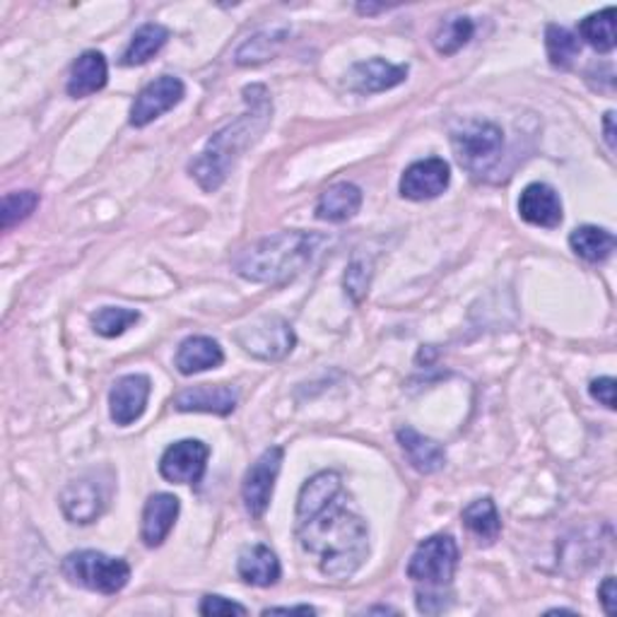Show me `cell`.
Returning a JSON list of instances; mask_svg holds the SVG:
<instances>
[{"label": "cell", "mask_w": 617, "mask_h": 617, "mask_svg": "<svg viewBox=\"0 0 617 617\" xmlns=\"http://www.w3.org/2000/svg\"><path fill=\"white\" fill-rule=\"evenodd\" d=\"M107 80H109V66H107L104 54L85 52L78 60L73 63L66 90L70 97L82 99V97H90L99 90H104Z\"/></svg>", "instance_id": "7402d4cb"}, {"label": "cell", "mask_w": 617, "mask_h": 617, "mask_svg": "<svg viewBox=\"0 0 617 617\" xmlns=\"http://www.w3.org/2000/svg\"><path fill=\"white\" fill-rule=\"evenodd\" d=\"M169 42V30L159 22H147L141 30L133 34L131 44L125 46V52L121 56V66H145L150 58H155L165 44Z\"/></svg>", "instance_id": "603a6c76"}, {"label": "cell", "mask_w": 617, "mask_h": 617, "mask_svg": "<svg viewBox=\"0 0 617 617\" xmlns=\"http://www.w3.org/2000/svg\"><path fill=\"white\" fill-rule=\"evenodd\" d=\"M283 459H285V449L271 447L261 453L256 463H251V469L244 475L242 499L246 511L254 516V519H261L271 505L275 481H278L283 469Z\"/></svg>", "instance_id": "9c48e42d"}, {"label": "cell", "mask_w": 617, "mask_h": 617, "mask_svg": "<svg viewBox=\"0 0 617 617\" xmlns=\"http://www.w3.org/2000/svg\"><path fill=\"white\" fill-rule=\"evenodd\" d=\"M463 524L485 546H493L502 533L499 511L489 497L471 502V505L463 509Z\"/></svg>", "instance_id": "d4e9b609"}, {"label": "cell", "mask_w": 617, "mask_h": 617, "mask_svg": "<svg viewBox=\"0 0 617 617\" xmlns=\"http://www.w3.org/2000/svg\"><path fill=\"white\" fill-rule=\"evenodd\" d=\"M179 511H181L179 497H174L169 493H157L147 497L143 509V524H141V538L145 540L147 548H159L165 543L176 519H179Z\"/></svg>", "instance_id": "e0dca14e"}, {"label": "cell", "mask_w": 617, "mask_h": 617, "mask_svg": "<svg viewBox=\"0 0 617 617\" xmlns=\"http://www.w3.org/2000/svg\"><path fill=\"white\" fill-rule=\"evenodd\" d=\"M370 278H372V273H370V266L364 261H352L350 263V268L345 273V293L352 297V301H362V297L370 293Z\"/></svg>", "instance_id": "1f68e13d"}, {"label": "cell", "mask_w": 617, "mask_h": 617, "mask_svg": "<svg viewBox=\"0 0 617 617\" xmlns=\"http://www.w3.org/2000/svg\"><path fill=\"white\" fill-rule=\"evenodd\" d=\"M451 147L459 165L481 179L497 167L505 150V131L493 121L465 119L451 129Z\"/></svg>", "instance_id": "277c9868"}, {"label": "cell", "mask_w": 617, "mask_h": 617, "mask_svg": "<svg viewBox=\"0 0 617 617\" xmlns=\"http://www.w3.org/2000/svg\"><path fill=\"white\" fill-rule=\"evenodd\" d=\"M473 32H475V24L471 18H465V15L449 18L437 27V32L432 36V44L437 48V54L453 56L473 40Z\"/></svg>", "instance_id": "f1b7e54d"}, {"label": "cell", "mask_w": 617, "mask_h": 617, "mask_svg": "<svg viewBox=\"0 0 617 617\" xmlns=\"http://www.w3.org/2000/svg\"><path fill=\"white\" fill-rule=\"evenodd\" d=\"M210 447L200 439H181L159 459V475L174 485H198L203 481Z\"/></svg>", "instance_id": "30bf717a"}, {"label": "cell", "mask_w": 617, "mask_h": 617, "mask_svg": "<svg viewBox=\"0 0 617 617\" xmlns=\"http://www.w3.org/2000/svg\"><path fill=\"white\" fill-rule=\"evenodd\" d=\"M519 216L524 222L533 227H543V230H555L562 222V200L555 188L536 181L528 184L521 198H519Z\"/></svg>", "instance_id": "9a60e30c"}, {"label": "cell", "mask_w": 617, "mask_h": 617, "mask_svg": "<svg viewBox=\"0 0 617 617\" xmlns=\"http://www.w3.org/2000/svg\"><path fill=\"white\" fill-rule=\"evenodd\" d=\"M40 206V194L34 191H12L3 198V208H0V224L3 230H10L20 222L27 220L32 212Z\"/></svg>", "instance_id": "4dcf8cb0"}, {"label": "cell", "mask_w": 617, "mask_h": 617, "mask_svg": "<svg viewBox=\"0 0 617 617\" xmlns=\"http://www.w3.org/2000/svg\"><path fill=\"white\" fill-rule=\"evenodd\" d=\"M224 362V352L216 338L191 335L176 350V370L184 376H194L208 370H218Z\"/></svg>", "instance_id": "d6986e66"}, {"label": "cell", "mask_w": 617, "mask_h": 617, "mask_svg": "<svg viewBox=\"0 0 617 617\" xmlns=\"http://www.w3.org/2000/svg\"><path fill=\"white\" fill-rule=\"evenodd\" d=\"M396 437H398L400 449L406 451L410 465L418 473L432 475L444 469L447 449L439 442H434V439L420 434L418 430H412V427H400Z\"/></svg>", "instance_id": "ac0fdd59"}, {"label": "cell", "mask_w": 617, "mask_h": 617, "mask_svg": "<svg viewBox=\"0 0 617 617\" xmlns=\"http://www.w3.org/2000/svg\"><path fill=\"white\" fill-rule=\"evenodd\" d=\"M379 10H386V5H357V12H362V15H372V12Z\"/></svg>", "instance_id": "f35d334b"}, {"label": "cell", "mask_w": 617, "mask_h": 617, "mask_svg": "<svg viewBox=\"0 0 617 617\" xmlns=\"http://www.w3.org/2000/svg\"><path fill=\"white\" fill-rule=\"evenodd\" d=\"M150 388H153V384H150V376H145V374L121 376V379L113 384L109 392L111 420L121 427H129L135 420H141L147 408Z\"/></svg>", "instance_id": "4fadbf2b"}, {"label": "cell", "mask_w": 617, "mask_h": 617, "mask_svg": "<svg viewBox=\"0 0 617 617\" xmlns=\"http://www.w3.org/2000/svg\"><path fill=\"white\" fill-rule=\"evenodd\" d=\"M239 403V392L224 384H200L186 388L174 398V410L179 412H212V415H232Z\"/></svg>", "instance_id": "2e32d148"}, {"label": "cell", "mask_w": 617, "mask_h": 617, "mask_svg": "<svg viewBox=\"0 0 617 617\" xmlns=\"http://www.w3.org/2000/svg\"><path fill=\"white\" fill-rule=\"evenodd\" d=\"M588 394H591V398L598 400L601 406L615 410V379L613 376H601V379L591 382Z\"/></svg>", "instance_id": "836d02e7"}, {"label": "cell", "mask_w": 617, "mask_h": 617, "mask_svg": "<svg viewBox=\"0 0 617 617\" xmlns=\"http://www.w3.org/2000/svg\"><path fill=\"white\" fill-rule=\"evenodd\" d=\"M321 244L323 236L317 232L285 230L263 236L244 251H239L232 261V268L239 278L249 283L285 285L295 280L309 266Z\"/></svg>", "instance_id": "3957f363"}, {"label": "cell", "mask_w": 617, "mask_h": 617, "mask_svg": "<svg viewBox=\"0 0 617 617\" xmlns=\"http://www.w3.org/2000/svg\"><path fill=\"white\" fill-rule=\"evenodd\" d=\"M317 615V608H311V606H289V608H266L263 610V615Z\"/></svg>", "instance_id": "8d00e7d4"}, {"label": "cell", "mask_w": 617, "mask_h": 617, "mask_svg": "<svg viewBox=\"0 0 617 617\" xmlns=\"http://www.w3.org/2000/svg\"><path fill=\"white\" fill-rule=\"evenodd\" d=\"M234 340L246 355L263 362H278L287 357L297 343L293 326L280 317L254 319L234 333Z\"/></svg>", "instance_id": "52a82bcc"}, {"label": "cell", "mask_w": 617, "mask_h": 617, "mask_svg": "<svg viewBox=\"0 0 617 617\" xmlns=\"http://www.w3.org/2000/svg\"><path fill=\"white\" fill-rule=\"evenodd\" d=\"M295 533L309 555L331 579L355 576L370 558V526L350 507L343 477L335 471H321L305 483L297 497Z\"/></svg>", "instance_id": "6da1fadb"}, {"label": "cell", "mask_w": 617, "mask_h": 617, "mask_svg": "<svg viewBox=\"0 0 617 617\" xmlns=\"http://www.w3.org/2000/svg\"><path fill=\"white\" fill-rule=\"evenodd\" d=\"M442 588H430V591H420L418 594V610L420 613H427V615H432V613H442L449 608V603L444 601V596L439 594Z\"/></svg>", "instance_id": "e575fe53"}, {"label": "cell", "mask_w": 617, "mask_h": 617, "mask_svg": "<svg viewBox=\"0 0 617 617\" xmlns=\"http://www.w3.org/2000/svg\"><path fill=\"white\" fill-rule=\"evenodd\" d=\"M408 66H394L384 58H370L355 63L345 75L348 90L357 95H374V92H386L392 87H398L400 82L408 80Z\"/></svg>", "instance_id": "5bb4252c"}, {"label": "cell", "mask_w": 617, "mask_h": 617, "mask_svg": "<svg viewBox=\"0 0 617 617\" xmlns=\"http://www.w3.org/2000/svg\"><path fill=\"white\" fill-rule=\"evenodd\" d=\"M244 97L249 111L212 135L203 153L188 165V172H191L198 186L208 194L218 191V188L227 181V176H230V172L234 169L236 159L242 157L249 145H254L258 141L273 119V107L266 87L251 85L244 90Z\"/></svg>", "instance_id": "7a4b0ae2"}, {"label": "cell", "mask_w": 617, "mask_h": 617, "mask_svg": "<svg viewBox=\"0 0 617 617\" xmlns=\"http://www.w3.org/2000/svg\"><path fill=\"white\" fill-rule=\"evenodd\" d=\"M287 30H263L239 46V52L234 54L236 66H258V63L271 60L278 48L287 40Z\"/></svg>", "instance_id": "484cf974"}, {"label": "cell", "mask_w": 617, "mask_h": 617, "mask_svg": "<svg viewBox=\"0 0 617 617\" xmlns=\"http://www.w3.org/2000/svg\"><path fill=\"white\" fill-rule=\"evenodd\" d=\"M546 48H548L550 66L566 70L574 63V58L582 54V42H579V36L572 30L560 27V24H548Z\"/></svg>", "instance_id": "83f0119b"}, {"label": "cell", "mask_w": 617, "mask_h": 617, "mask_svg": "<svg viewBox=\"0 0 617 617\" xmlns=\"http://www.w3.org/2000/svg\"><path fill=\"white\" fill-rule=\"evenodd\" d=\"M370 613H396V610H392V608H372Z\"/></svg>", "instance_id": "ab89813d"}, {"label": "cell", "mask_w": 617, "mask_h": 617, "mask_svg": "<svg viewBox=\"0 0 617 617\" xmlns=\"http://www.w3.org/2000/svg\"><path fill=\"white\" fill-rule=\"evenodd\" d=\"M598 601L606 615H615L617 610V586H615V576H606L603 584L598 586Z\"/></svg>", "instance_id": "d590c367"}, {"label": "cell", "mask_w": 617, "mask_h": 617, "mask_svg": "<svg viewBox=\"0 0 617 617\" xmlns=\"http://www.w3.org/2000/svg\"><path fill=\"white\" fill-rule=\"evenodd\" d=\"M236 572L246 584L261 588L275 586L280 582V574H283L278 555L263 543L242 550V555L236 560Z\"/></svg>", "instance_id": "ffe728a7"}, {"label": "cell", "mask_w": 617, "mask_h": 617, "mask_svg": "<svg viewBox=\"0 0 617 617\" xmlns=\"http://www.w3.org/2000/svg\"><path fill=\"white\" fill-rule=\"evenodd\" d=\"M451 184V167L442 157H427L418 159L403 172L400 176V196L422 203V200H432L442 196Z\"/></svg>", "instance_id": "8fae6325"}, {"label": "cell", "mask_w": 617, "mask_h": 617, "mask_svg": "<svg viewBox=\"0 0 617 617\" xmlns=\"http://www.w3.org/2000/svg\"><path fill=\"white\" fill-rule=\"evenodd\" d=\"M102 471L75 477L60 493V509L70 524H95L104 514L111 495V481H104Z\"/></svg>", "instance_id": "ba28073f"}, {"label": "cell", "mask_w": 617, "mask_h": 617, "mask_svg": "<svg viewBox=\"0 0 617 617\" xmlns=\"http://www.w3.org/2000/svg\"><path fill=\"white\" fill-rule=\"evenodd\" d=\"M615 111H608L606 117H603V129H606V143L610 150H615Z\"/></svg>", "instance_id": "74e56055"}, {"label": "cell", "mask_w": 617, "mask_h": 617, "mask_svg": "<svg viewBox=\"0 0 617 617\" xmlns=\"http://www.w3.org/2000/svg\"><path fill=\"white\" fill-rule=\"evenodd\" d=\"M570 246L579 258L588 263H603L615 251V234L596 224H582L570 234Z\"/></svg>", "instance_id": "cb8c5ba5"}, {"label": "cell", "mask_w": 617, "mask_h": 617, "mask_svg": "<svg viewBox=\"0 0 617 617\" xmlns=\"http://www.w3.org/2000/svg\"><path fill=\"white\" fill-rule=\"evenodd\" d=\"M63 576L70 584L82 586L95 594L113 596L131 582V564L121 558H109L97 550H78L63 560Z\"/></svg>", "instance_id": "5b68a950"}, {"label": "cell", "mask_w": 617, "mask_h": 617, "mask_svg": "<svg viewBox=\"0 0 617 617\" xmlns=\"http://www.w3.org/2000/svg\"><path fill=\"white\" fill-rule=\"evenodd\" d=\"M362 200L360 186L350 181L333 184L317 200V218L323 222H348L360 212Z\"/></svg>", "instance_id": "44dd1931"}, {"label": "cell", "mask_w": 617, "mask_h": 617, "mask_svg": "<svg viewBox=\"0 0 617 617\" xmlns=\"http://www.w3.org/2000/svg\"><path fill=\"white\" fill-rule=\"evenodd\" d=\"M184 95H186V87L179 78H174V75H162V78H157L155 82L143 87L141 95L135 97L129 119L131 125H135V129H145L147 123L157 121L162 113H167L179 104Z\"/></svg>", "instance_id": "7c38bea8"}, {"label": "cell", "mask_w": 617, "mask_h": 617, "mask_svg": "<svg viewBox=\"0 0 617 617\" xmlns=\"http://www.w3.org/2000/svg\"><path fill=\"white\" fill-rule=\"evenodd\" d=\"M198 613L206 617H218V615H246L249 610L242 606V603H234L224 596H206L200 601Z\"/></svg>", "instance_id": "d6a6232c"}, {"label": "cell", "mask_w": 617, "mask_h": 617, "mask_svg": "<svg viewBox=\"0 0 617 617\" xmlns=\"http://www.w3.org/2000/svg\"><path fill=\"white\" fill-rule=\"evenodd\" d=\"M579 36L598 54H610L615 48V8L610 5L579 22Z\"/></svg>", "instance_id": "4316f807"}, {"label": "cell", "mask_w": 617, "mask_h": 617, "mask_svg": "<svg viewBox=\"0 0 617 617\" xmlns=\"http://www.w3.org/2000/svg\"><path fill=\"white\" fill-rule=\"evenodd\" d=\"M141 321V311L125 307H102L92 313V329L102 338H119Z\"/></svg>", "instance_id": "f546056e"}, {"label": "cell", "mask_w": 617, "mask_h": 617, "mask_svg": "<svg viewBox=\"0 0 617 617\" xmlns=\"http://www.w3.org/2000/svg\"><path fill=\"white\" fill-rule=\"evenodd\" d=\"M459 570V546L449 533L422 540L408 562V576L427 588H447Z\"/></svg>", "instance_id": "8992f818"}]
</instances>
